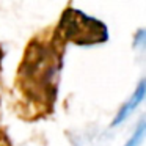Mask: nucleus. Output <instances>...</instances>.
Segmentation results:
<instances>
[{
  "label": "nucleus",
  "instance_id": "obj_1",
  "mask_svg": "<svg viewBox=\"0 0 146 146\" xmlns=\"http://www.w3.org/2000/svg\"><path fill=\"white\" fill-rule=\"evenodd\" d=\"M63 42L52 39H39L30 42L24 60L19 66L17 83L24 96L38 108L47 111L55 102L58 74L61 68Z\"/></svg>",
  "mask_w": 146,
  "mask_h": 146
},
{
  "label": "nucleus",
  "instance_id": "obj_2",
  "mask_svg": "<svg viewBox=\"0 0 146 146\" xmlns=\"http://www.w3.org/2000/svg\"><path fill=\"white\" fill-rule=\"evenodd\" d=\"M60 42L69 41L80 46H91L107 41L108 32L107 27L77 10H66L61 16V21L55 33Z\"/></svg>",
  "mask_w": 146,
  "mask_h": 146
}]
</instances>
